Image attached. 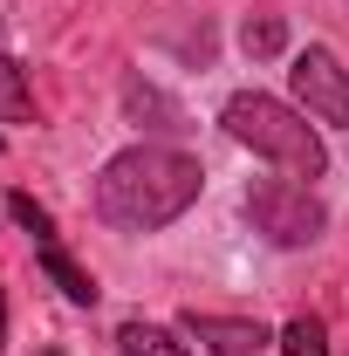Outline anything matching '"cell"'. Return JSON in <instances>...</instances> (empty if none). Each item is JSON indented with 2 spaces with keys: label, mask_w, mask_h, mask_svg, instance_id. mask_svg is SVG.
Wrapping results in <instances>:
<instances>
[{
  "label": "cell",
  "mask_w": 349,
  "mask_h": 356,
  "mask_svg": "<svg viewBox=\"0 0 349 356\" xmlns=\"http://www.w3.org/2000/svg\"><path fill=\"white\" fill-rule=\"evenodd\" d=\"M206 192V172L178 144H131L96 172V220L117 233H158L178 213H192Z\"/></svg>",
  "instance_id": "cell-1"
},
{
  "label": "cell",
  "mask_w": 349,
  "mask_h": 356,
  "mask_svg": "<svg viewBox=\"0 0 349 356\" xmlns=\"http://www.w3.org/2000/svg\"><path fill=\"white\" fill-rule=\"evenodd\" d=\"M219 124L233 144H247L254 158L267 165H281V178H295V185H315V178L329 172V144H322V124L295 110V103H281V96H261V89H240V96H226V110H219Z\"/></svg>",
  "instance_id": "cell-2"
},
{
  "label": "cell",
  "mask_w": 349,
  "mask_h": 356,
  "mask_svg": "<svg viewBox=\"0 0 349 356\" xmlns=\"http://www.w3.org/2000/svg\"><path fill=\"white\" fill-rule=\"evenodd\" d=\"M247 220L274 247H315L322 226H329V213H322V199L308 185H295V178H261V185H247Z\"/></svg>",
  "instance_id": "cell-3"
},
{
  "label": "cell",
  "mask_w": 349,
  "mask_h": 356,
  "mask_svg": "<svg viewBox=\"0 0 349 356\" xmlns=\"http://www.w3.org/2000/svg\"><path fill=\"white\" fill-rule=\"evenodd\" d=\"M288 83H295V110H308L322 131H343L349 124V69L336 62V48L308 42L295 55V69H288Z\"/></svg>",
  "instance_id": "cell-4"
},
{
  "label": "cell",
  "mask_w": 349,
  "mask_h": 356,
  "mask_svg": "<svg viewBox=\"0 0 349 356\" xmlns=\"http://www.w3.org/2000/svg\"><path fill=\"white\" fill-rule=\"evenodd\" d=\"M185 336H192L199 350H213V356H261V350H274V336H267L261 322H247V315H199V309H185Z\"/></svg>",
  "instance_id": "cell-5"
},
{
  "label": "cell",
  "mask_w": 349,
  "mask_h": 356,
  "mask_svg": "<svg viewBox=\"0 0 349 356\" xmlns=\"http://www.w3.org/2000/svg\"><path fill=\"white\" fill-rule=\"evenodd\" d=\"M35 254H42V274L69 295V302H76V309H96V295H103V288H96V274L62 247V233H55V240H35Z\"/></svg>",
  "instance_id": "cell-6"
},
{
  "label": "cell",
  "mask_w": 349,
  "mask_h": 356,
  "mask_svg": "<svg viewBox=\"0 0 349 356\" xmlns=\"http://www.w3.org/2000/svg\"><path fill=\"white\" fill-rule=\"evenodd\" d=\"M124 117H131L137 131H165V137H178L185 131V110H178L165 89H151V83H124Z\"/></svg>",
  "instance_id": "cell-7"
},
{
  "label": "cell",
  "mask_w": 349,
  "mask_h": 356,
  "mask_svg": "<svg viewBox=\"0 0 349 356\" xmlns=\"http://www.w3.org/2000/svg\"><path fill=\"white\" fill-rule=\"evenodd\" d=\"M117 350L124 356H192V343H178L165 322H124L117 329Z\"/></svg>",
  "instance_id": "cell-8"
},
{
  "label": "cell",
  "mask_w": 349,
  "mask_h": 356,
  "mask_svg": "<svg viewBox=\"0 0 349 356\" xmlns=\"http://www.w3.org/2000/svg\"><path fill=\"white\" fill-rule=\"evenodd\" d=\"M240 48H247L254 62H274V55L288 48V21H281V14H247V21H240Z\"/></svg>",
  "instance_id": "cell-9"
},
{
  "label": "cell",
  "mask_w": 349,
  "mask_h": 356,
  "mask_svg": "<svg viewBox=\"0 0 349 356\" xmlns=\"http://www.w3.org/2000/svg\"><path fill=\"white\" fill-rule=\"evenodd\" d=\"M0 124H35V96L14 55H0Z\"/></svg>",
  "instance_id": "cell-10"
},
{
  "label": "cell",
  "mask_w": 349,
  "mask_h": 356,
  "mask_svg": "<svg viewBox=\"0 0 349 356\" xmlns=\"http://www.w3.org/2000/svg\"><path fill=\"white\" fill-rule=\"evenodd\" d=\"M274 350H281V356H329V329H322V315H295V322H281Z\"/></svg>",
  "instance_id": "cell-11"
},
{
  "label": "cell",
  "mask_w": 349,
  "mask_h": 356,
  "mask_svg": "<svg viewBox=\"0 0 349 356\" xmlns=\"http://www.w3.org/2000/svg\"><path fill=\"white\" fill-rule=\"evenodd\" d=\"M7 213H14V226H21L28 240H55V220H48V206H35L28 192H7Z\"/></svg>",
  "instance_id": "cell-12"
},
{
  "label": "cell",
  "mask_w": 349,
  "mask_h": 356,
  "mask_svg": "<svg viewBox=\"0 0 349 356\" xmlns=\"http://www.w3.org/2000/svg\"><path fill=\"white\" fill-rule=\"evenodd\" d=\"M0 350H7V288H0Z\"/></svg>",
  "instance_id": "cell-13"
},
{
  "label": "cell",
  "mask_w": 349,
  "mask_h": 356,
  "mask_svg": "<svg viewBox=\"0 0 349 356\" xmlns=\"http://www.w3.org/2000/svg\"><path fill=\"white\" fill-rule=\"evenodd\" d=\"M42 356H69V350H42Z\"/></svg>",
  "instance_id": "cell-14"
}]
</instances>
